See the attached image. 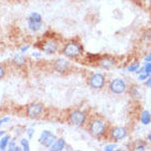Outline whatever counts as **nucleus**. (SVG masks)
Wrapping results in <instances>:
<instances>
[{
	"mask_svg": "<svg viewBox=\"0 0 151 151\" xmlns=\"http://www.w3.org/2000/svg\"><path fill=\"white\" fill-rule=\"evenodd\" d=\"M83 52V48L80 44L76 42H71L68 45H66L64 49V54L67 57H71V58H75V57L80 56Z\"/></svg>",
	"mask_w": 151,
	"mask_h": 151,
	"instance_id": "f257e3e1",
	"label": "nucleus"
},
{
	"mask_svg": "<svg viewBox=\"0 0 151 151\" xmlns=\"http://www.w3.org/2000/svg\"><path fill=\"white\" fill-rule=\"evenodd\" d=\"M90 130L93 136H101L104 134V130H106V125H104V123L102 121L99 119H94L91 123Z\"/></svg>",
	"mask_w": 151,
	"mask_h": 151,
	"instance_id": "f03ea898",
	"label": "nucleus"
},
{
	"mask_svg": "<svg viewBox=\"0 0 151 151\" xmlns=\"http://www.w3.org/2000/svg\"><path fill=\"white\" fill-rule=\"evenodd\" d=\"M41 21H42L41 15L38 14V13H32L28 20L29 28H30L32 31L39 30L40 27H41Z\"/></svg>",
	"mask_w": 151,
	"mask_h": 151,
	"instance_id": "7ed1b4c3",
	"label": "nucleus"
},
{
	"mask_svg": "<svg viewBox=\"0 0 151 151\" xmlns=\"http://www.w3.org/2000/svg\"><path fill=\"white\" fill-rule=\"evenodd\" d=\"M70 119H71L72 123H74L75 125L81 126L85 122L86 115H85V113L83 111H81V110H75V111L72 112L71 116H70Z\"/></svg>",
	"mask_w": 151,
	"mask_h": 151,
	"instance_id": "20e7f679",
	"label": "nucleus"
},
{
	"mask_svg": "<svg viewBox=\"0 0 151 151\" xmlns=\"http://www.w3.org/2000/svg\"><path fill=\"white\" fill-rule=\"evenodd\" d=\"M110 90L114 93H122L126 90L125 83L121 79H115L110 83Z\"/></svg>",
	"mask_w": 151,
	"mask_h": 151,
	"instance_id": "39448f33",
	"label": "nucleus"
},
{
	"mask_svg": "<svg viewBox=\"0 0 151 151\" xmlns=\"http://www.w3.org/2000/svg\"><path fill=\"white\" fill-rule=\"evenodd\" d=\"M38 141L40 143H43L46 147H50L53 144V142L55 141V136L53 135V133H51L50 131L45 130L42 132L40 138L38 139Z\"/></svg>",
	"mask_w": 151,
	"mask_h": 151,
	"instance_id": "423d86ee",
	"label": "nucleus"
},
{
	"mask_svg": "<svg viewBox=\"0 0 151 151\" xmlns=\"http://www.w3.org/2000/svg\"><path fill=\"white\" fill-rule=\"evenodd\" d=\"M90 85L93 88H101L104 85V78L101 74H94L91 77Z\"/></svg>",
	"mask_w": 151,
	"mask_h": 151,
	"instance_id": "0eeeda50",
	"label": "nucleus"
},
{
	"mask_svg": "<svg viewBox=\"0 0 151 151\" xmlns=\"http://www.w3.org/2000/svg\"><path fill=\"white\" fill-rule=\"evenodd\" d=\"M43 111V106L39 104H34L28 106L27 109V114L30 117H36Z\"/></svg>",
	"mask_w": 151,
	"mask_h": 151,
	"instance_id": "6e6552de",
	"label": "nucleus"
},
{
	"mask_svg": "<svg viewBox=\"0 0 151 151\" xmlns=\"http://www.w3.org/2000/svg\"><path fill=\"white\" fill-rule=\"evenodd\" d=\"M111 136L115 140L123 139L126 136V129L124 127H115V128H113L112 131H111Z\"/></svg>",
	"mask_w": 151,
	"mask_h": 151,
	"instance_id": "1a4fd4ad",
	"label": "nucleus"
},
{
	"mask_svg": "<svg viewBox=\"0 0 151 151\" xmlns=\"http://www.w3.org/2000/svg\"><path fill=\"white\" fill-rule=\"evenodd\" d=\"M54 66H55L56 71H58L59 73H63L68 68V62L66 60H64V59H59L58 61L55 62Z\"/></svg>",
	"mask_w": 151,
	"mask_h": 151,
	"instance_id": "9d476101",
	"label": "nucleus"
},
{
	"mask_svg": "<svg viewBox=\"0 0 151 151\" xmlns=\"http://www.w3.org/2000/svg\"><path fill=\"white\" fill-rule=\"evenodd\" d=\"M57 47H58V45H57L56 42L49 41V42H47L44 45L43 49H44V51L47 54H53V53H55L56 51H57Z\"/></svg>",
	"mask_w": 151,
	"mask_h": 151,
	"instance_id": "9b49d317",
	"label": "nucleus"
},
{
	"mask_svg": "<svg viewBox=\"0 0 151 151\" xmlns=\"http://www.w3.org/2000/svg\"><path fill=\"white\" fill-rule=\"evenodd\" d=\"M65 144H66L65 140L60 138V139H58V140H56V141L53 142V144L51 145V150L52 151H60L62 149H64Z\"/></svg>",
	"mask_w": 151,
	"mask_h": 151,
	"instance_id": "f8f14e48",
	"label": "nucleus"
},
{
	"mask_svg": "<svg viewBox=\"0 0 151 151\" xmlns=\"http://www.w3.org/2000/svg\"><path fill=\"white\" fill-rule=\"evenodd\" d=\"M99 66L102 67V68H106V69H109L110 67L113 66V60L110 58H104L102 59L101 61H99Z\"/></svg>",
	"mask_w": 151,
	"mask_h": 151,
	"instance_id": "ddd939ff",
	"label": "nucleus"
},
{
	"mask_svg": "<svg viewBox=\"0 0 151 151\" xmlns=\"http://www.w3.org/2000/svg\"><path fill=\"white\" fill-rule=\"evenodd\" d=\"M141 121L143 124H148L150 122V114L148 110H144L143 113H142V116H141Z\"/></svg>",
	"mask_w": 151,
	"mask_h": 151,
	"instance_id": "4468645a",
	"label": "nucleus"
},
{
	"mask_svg": "<svg viewBox=\"0 0 151 151\" xmlns=\"http://www.w3.org/2000/svg\"><path fill=\"white\" fill-rule=\"evenodd\" d=\"M9 139H10V137L9 136H5L3 137L1 140H0V149L1 150H4L5 148H6L7 146V144H8V142H9Z\"/></svg>",
	"mask_w": 151,
	"mask_h": 151,
	"instance_id": "2eb2a0df",
	"label": "nucleus"
},
{
	"mask_svg": "<svg viewBox=\"0 0 151 151\" xmlns=\"http://www.w3.org/2000/svg\"><path fill=\"white\" fill-rule=\"evenodd\" d=\"M21 145H22V147L24 148V150L25 151H29V149H30V148H29V143L26 139L21 140Z\"/></svg>",
	"mask_w": 151,
	"mask_h": 151,
	"instance_id": "dca6fc26",
	"label": "nucleus"
},
{
	"mask_svg": "<svg viewBox=\"0 0 151 151\" xmlns=\"http://www.w3.org/2000/svg\"><path fill=\"white\" fill-rule=\"evenodd\" d=\"M14 61H15L17 64H19V65H22V64L24 63V58H23L22 56L18 55V56H16V57H15Z\"/></svg>",
	"mask_w": 151,
	"mask_h": 151,
	"instance_id": "f3484780",
	"label": "nucleus"
},
{
	"mask_svg": "<svg viewBox=\"0 0 151 151\" xmlns=\"http://www.w3.org/2000/svg\"><path fill=\"white\" fill-rule=\"evenodd\" d=\"M15 140L13 139V140H11V142L9 143V149L10 150H19L20 148H18L17 146H15Z\"/></svg>",
	"mask_w": 151,
	"mask_h": 151,
	"instance_id": "a211bd4d",
	"label": "nucleus"
},
{
	"mask_svg": "<svg viewBox=\"0 0 151 151\" xmlns=\"http://www.w3.org/2000/svg\"><path fill=\"white\" fill-rule=\"evenodd\" d=\"M138 67H139L138 64H134V65H132V66L128 67L127 70H128L129 72H134V71H136V70L138 69Z\"/></svg>",
	"mask_w": 151,
	"mask_h": 151,
	"instance_id": "6ab92c4d",
	"label": "nucleus"
},
{
	"mask_svg": "<svg viewBox=\"0 0 151 151\" xmlns=\"http://www.w3.org/2000/svg\"><path fill=\"white\" fill-rule=\"evenodd\" d=\"M143 69L145 70V72H146V74H147V75H149V74H150V72H151V64L147 63L146 65H145V67H144Z\"/></svg>",
	"mask_w": 151,
	"mask_h": 151,
	"instance_id": "aec40b11",
	"label": "nucleus"
},
{
	"mask_svg": "<svg viewBox=\"0 0 151 151\" xmlns=\"http://www.w3.org/2000/svg\"><path fill=\"white\" fill-rule=\"evenodd\" d=\"M27 133H28V136L30 137V138H32V136H33V133H34V129H32V128L28 129V130H27Z\"/></svg>",
	"mask_w": 151,
	"mask_h": 151,
	"instance_id": "412c9836",
	"label": "nucleus"
},
{
	"mask_svg": "<svg viewBox=\"0 0 151 151\" xmlns=\"http://www.w3.org/2000/svg\"><path fill=\"white\" fill-rule=\"evenodd\" d=\"M147 78H148V75L147 74H142V75L139 76V80L140 81H144L145 79H147Z\"/></svg>",
	"mask_w": 151,
	"mask_h": 151,
	"instance_id": "4be33fe9",
	"label": "nucleus"
},
{
	"mask_svg": "<svg viewBox=\"0 0 151 151\" xmlns=\"http://www.w3.org/2000/svg\"><path fill=\"white\" fill-rule=\"evenodd\" d=\"M115 147H116V145H109V146H106V151L113 150Z\"/></svg>",
	"mask_w": 151,
	"mask_h": 151,
	"instance_id": "5701e85b",
	"label": "nucleus"
},
{
	"mask_svg": "<svg viewBox=\"0 0 151 151\" xmlns=\"http://www.w3.org/2000/svg\"><path fill=\"white\" fill-rule=\"evenodd\" d=\"M7 121H9V118L8 117H5V118H3V119H1L0 120V125L3 124V123H5V122H7Z\"/></svg>",
	"mask_w": 151,
	"mask_h": 151,
	"instance_id": "b1692460",
	"label": "nucleus"
},
{
	"mask_svg": "<svg viewBox=\"0 0 151 151\" xmlns=\"http://www.w3.org/2000/svg\"><path fill=\"white\" fill-rule=\"evenodd\" d=\"M3 76H4V70L1 66H0V79H1Z\"/></svg>",
	"mask_w": 151,
	"mask_h": 151,
	"instance_id": "393cba45",
	"label": "nucleus"
},
{
	"mask_svg": "<svg viewBox=\"0 0 151 151\" xmlns=\"http://www.w3.org/2000/svg\"><path fill=\"white\" fill-rule=\"evenodd\" d=\"M150 83H151V79H148V81H147V87L148 88H150Z\"/></svg>",
	"mask_w": 151,
	"mask_h": 151,
	"instance_id": "a878e982",
	"label": "nucleus"
},
{
	"mask_svg": "<svg viewBox=\"0 0 151 151\" xmlns=\"http://www.w3.org/2000/svg\"><path fill=\"white\" fill-rule=\"evenodd\" d=\"M145 60H146L147 62H149V61L151 60V57H150V55H148V56L146 57V59H145Z\"/></svg>",
	"mask_w": 151,
	"mask_h": 151,
	"instance_id": "bb28decb",
	"label": "nucleus"
},
{
	"mask_svg": "<svg viewBox=\"0 0 151 151\" xmlns=\"http://www.w3.org/2000/svg\"><path fill=\"white\" fill-rule=\"evenodd\" d=\"M27 49H28V46H25V47H23V49H22V52H24V51H26Z\"/></svg>",
	"mask_w": 151,
	"mask_h": 151,
	"instance_id": "cd10ccee",
	"label": "nucleus"
},
{
	"mask_svg": "<svg viewBox=\"0 0 151 151\" xmlns=\"http://www.w3.org/2000/svg\"><path fill=\"white\" fill-rule=\"evenodd\" d=\"M144 147L143 146H140V147H137V150H143Z\"/></svg>",
	"mask_w": 151,
	"mask_h": 151,
	"instance_id": "c85d7f7f",
	"label": "nucleus"
},
{
	"mask_svg": "<svg viewBox=\"0 0 151 151\" xmlns=\"http://www.w3.org/2000/svg\"><path fill=\"white\" fill-rule=\"evenodd\" d=\"M34 56H36V57H39V56H40V54H38V53H34Z\"/></svg>",
	"mask_w": 151,
	"mask_h": 151,
	"instance_id": "c756f323",
	"label": "nucleus"
},
{
	"mask_svg": "<svg viewBox=\"0 0 151 151\" xmlns=\"http://www.w3.org/2000/svg\"><path fill=\"white\" fill-rule=\"evenodd\" d=\"M3 134H4V131H0V136L3 135Z\"/></svg>",
	"mask_w": 151,
	"mask_h": 151,
	"instance_id": "7c9ffc66",
	"label": "nucleus"
}]
</instances>
